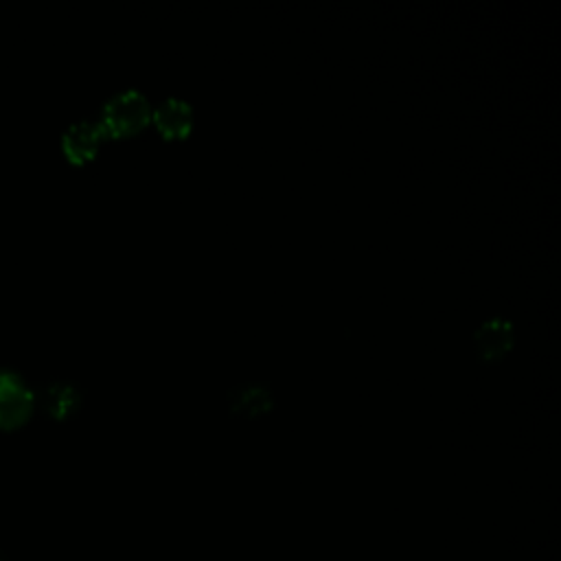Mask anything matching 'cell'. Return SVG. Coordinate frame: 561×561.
I'll use <instances>...</instances> for the list:
<instances>
[{
    "mask_svg": "<svg viewBox=\"0 0 561 561\" xmlns=\"http://www.w3.org/2000/svg\"><path fill=\"white\" fill-rule=\"evenodd\" d=\"M151 118V105L149 99L136 90L125 88L116 94H112L103 107H101V127L105 134L112 136H127L145 127V123Z\"/></svg>",
    "mask_w": 561,
    "mask_h": 561,
    "instance_id": "1",
    "label": "cell"
},
{
    "mask_svg": "<svg viewBox=\"0 0 561 561\" xmlns=\"http://www.w3.org/2000/svg\"><path fill=\"white\" fill-rule=\"evenodd\" d=\"M33 410V392L13 370H0V430L22 425Z\"/></svg>",
    "mask_w": 561,
    "mask_h": 561,
    "instance_id": "2",
    "label": "cell"
},
{
    "mask_svg": "<svg viewBox=\"0 0 561 561\" xmlns=\"http://www.w3.org/2000/svg\"><path fill=\"white\" fill-rule=\"evenodd\" d=\"M151 118L162 136L180 138V136H186L193 125V107L186 99L167 96L151 112Z\"/></svg>",
    "mask_w": 561,
    "mask_h": 561,
    "instance_id": "3",
    "label": "cell"
},
{
    "mask_svg": "<svg viewBox=\"0 0 561 561\" xmlns=\"http://www.w3.org/2000/svg\"><path fill=\"white\" fill-rule=\"evenodd\" d=\"M103 136L105 131L99 121H77L64 131L61 147L70 160L81 162L94 156Z\"/></svg>",
    "mask_w": 561,
    "mask_h": 561,
    "instance_id": "4",
    "label": "cell"
},
{
    "mask_svg": "<svg viewBox=\"0 0 561 561\" xmlns=\"http://www.w3.org/2000/svg\"><path fill=\"white\" fill-rule=\"evenodd\" d=\"M478 355L484 359L502 357L513 344V324L504 318L484 320L473 333Z\"/></svg>",
    "mask_w": 561,
    "mask_h": 561,
    "instance_id": "5",
    "label": "cell"
},
{
    "mask_svg": "<svg viewBox=\"0 0 561 561\" xmlns=\"http://www.w3.org/2000/svg\"><path fill=\"white\" fill-rule=\"evenodd\" d=\"M230 408L241 414H261L272 408L274 394L267 383H239L228 392Z\"/></svg>",
    "mask_w": 561,
    "mask_h": 561,
    "instance_id": "6",
    "label": "cell"
},
{
    "mask_svg": "<svg viewBox=\"0 0 561 561\" xmlns=\"http://www.w3.org/2000/svg\"><path fill=\"white\" fill-rule=\"evenodd\" d=\"M44 399H46L48 412L61 419L79 405L81 394L75 388V383H70V381H53V383H48Z\"/></svg>",
    "mask_w": 561,
    "mask_h": 561,
    "instance_id": "7",
    "label": "cell"
},
{
    "mask_svg": "<svg viewBox=\"0 0 561 561\" xmlns=\"http://www.w3.org/2000/svg\"><path fill=\"white\" fill-rule=\"evenodd\" d=\"M0 561H2V559H0Z\"/></svg>",
    "mask_w": 561,
    "mask_h": 561,
    "instance_id": "8",
    "label": "cell"
}]
</instances>
